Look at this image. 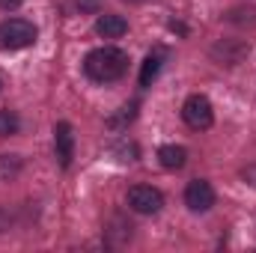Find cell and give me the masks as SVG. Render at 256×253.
I'll list each match as a JSON object with an SVG mask.
<instances>
[{
    "instance_id": "obj_4",
    "label": "cell",
    "mask_w": 256,
    "mask_h": 253,
    "mask_svg": "<svg viewBox=\"0 0 256 253\" xmlns=\"http://www.w3.org/2000/svg\"><path fill=\"white\" fill-rule=\"evenodd\" d=\"M128 206L137 214H155V212H161L164 196H161V190L152 188V185H137V188L128 190Z\"/></svg>"
},
{
    "instance_id": "obj_14",
    "label": "cell",
    "mask_w": 256,
    "mask_h": 253,
    "mask_svg": "<svg viewBox=\"0 0 256 253\" xmlns=\"http://www.w3.org/2000/svg\"><path fill=\"white\" fill-rule=\"evenodd\" d=\"M24 0H0V9H18Z\"/></svg>"
},
{
    "instance_id": "obj_11",
    "label": "cell",
    "mask_w": 256,
    "mask_h": 253,
    "mask_svg": "<svg viewBox=\"0 0 256 253\" xmlns=\"http://www.w3.org/2000/svg\"><path fill=\"white\" fill-rule=\"evenodd\" d=\"M134 114H137V102H131V104H126V108H120V114L116 116H110L108 120V126L110 128H126L131 120H134Z\"/></svg>"
},
{
    "instance_id": "obj_13",
    "label": "cell",
    "mask_w": 256,
    "mask_h": 253,
    "mask_svg": "<svg viewBox=\"0 0 256 253\" xmlns=\"http://www.w3.org/2000/svg\"><path fill=\"white\" fill-rule=\"evenodd\" d=\"M80 12H98V0H74Z\"/></svg>"
},
{
    "instance_id": "obj_12",
    "label": "cell",
    "mask_w": 256,
    "mask_h": 253,
    "mask_svg": "<svg viewBox=\"0 0 256 253\" xmlns=\"http://www.w3.org/2000/svg\"><path fill=\"white\" fill-rule=\"evenodd\" d=\"M18 116L12 114V110H0V137H9V134H15L18 131Z\"/></svg>"
},
{
    "instance_id": "obj_8",
    "label": "cell",
    "mask_w": 256,
    "mask_h": 253,
    "mask_svg": "<svg viewBox=\"0 0 256 253\" xmlns=\"http://www.w3.org/2000/svg\"><path fill=\"white\" fill-rule=\"evenodd\" d=\"M158 161H161L164 170H182L185 161H188V152H185V146H161Z\"/></svg>"
},
{
    "instance_id": "obj_10",
    "label": "cell",
    "mask_w": 256,
    "mask_h": 253,
    "mask_svg": "<svg viewBox=\"0 0 256 253\" xmlns=\"http://www.w3.org/2000/svg\"><path fill=\"white\" fill-rule=\"evenodd\" d=\"M21 173V158L18 155H0V179H15Z\"/></svg>"
},
{
    "instance_id": "obj_1",
    "label": "cell",
    "mask_w": 256,
    "mask_h": 253,
    "mask_svg": "<svg viewBox=\"0 0 256 253\" xmlns=\"http://www.w3.org/2000/svg\"><path fill=\"white\" fill-rule=\"evenodd\" d=\"M84 72L98 80V84H110V80H120L128 72V54L120 48H96L86 54L84 60Z\"/></svg>"
},
{
    "instance_id": "obj_3",
    "label": "cell",
    "mask_w": 256,
    "mask_h": 253,
    "mask_svg": "<svg viewBox=\"0 0 256 253\" xmlns=\"http://www.w3.org/2000/svg\"><path fill=\"white\" fill-rule=\"evenodd\" d=\"M182 120L188 122L191 128L196 131H202V128H208L214 122V114H212V102L206 98V96H188V102L182 104Z\"/></svg>"
},
{
    "instance_id": "obj_6",
    "label": "cell",
    "mask_w": 256,
    "mask_h": 253,
    "mask_svg": "<svg viewBox=\"0 0 256 253\" xmlns=\"http://www.w3.org/2000/svg\"><path fill=\"white\" fill-rule=\"evenodd\" d=\"M54 149H57V161L60 167H68L74 158V131L68 122H57L54 128Z\"/></svg>"
},
{
    "instance_id": "obj_7",
    "label": "cell",
    "mask_w": 256,
    "mask_h": 253,
    "mask_svg": "<svg viewBox=\"0 0 256 253\" xmlns=\"http://www.w3.org/2000/svg\"><path fill=\"white\" fill-rule=\"evenodd\" d=\"M126 30L128 24L122 15H98V21H96V33L104 39H120V36H126Z\"/></svg>"
},
{
    "instance_id": "obj_9",
    "label": "cell",
    "mask_w": 256,
    "mask_h": 253,
    "mask_svg": "<svg viewBox=\"0 0 256 253\" xmlns=\"http://www.w3.org/2000/svg\"><path fill=\"white\" fill-rule=\"evenodd\" d=\"M158 72H161V54H149L143 60V68H140V86H152Z\"/></svg>"
},
{
    "instance_id": "obj_5",
    "label": "cell",
    "mask_w": 256,
    "mask_h": 253,
    "mask_svg": "<svg viewBox=\"0 0 256 253\" xmlns=\"http://www.w3.org/2000/svg\"><path fill=\"white\" fill-rule=\"evenodd\" d=\"M185 206L191 212H208L214 206V188L206 179H194L185 188Z\"/></svg>"
},
{
    "instance_id": "obj_2",
    "label": "cell",
    "mask_w": 256,
    "mask_h": 253,
    "mask_svg": "<svg viewBox=\"0 0 256 253\" xmlns=\"http://www.w3.org/2000/svg\"><path fill=\"white\" fill-rule=\"evenodd\" d=\"M36 42V27L24 18H9L0 24V51H21Z\"/></svg>"
}]
</instances>
